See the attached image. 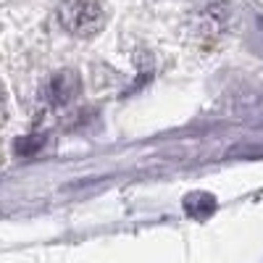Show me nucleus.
Returning a JSON list of instances; mask_svg holds the SVG:
<instances>
[{"label":"nucleus","mask_w":263,"mask_h":263,"mask_svg":"<svg viewBox=\"0 0 263 263\" xmlns=\"http://www.w3.org/2000/svg\"><path fill=\"white\" fill-rule=\"evenodd\" d=\"M232 18H234V8L229 6V0H203L192 16L197 32L208 40L224 34L232 24Z\"/></svg>","instance_id":"obj_2"},{"label":"nucleus","mask_w":263,"mask_h":263,"mask_svg":"<svg viewBox=\"0 0 263 263\" xmlns=\"http://www.w3.org/2000/svg\"><path fill=\"white\" fill-rule=\"evenodd\" d=\"M58 21L66 32L77 37H95L108 21L100 0H61L58 3Z\"/></svg>","instance_id":"obj_1"},{"label":"nucleus","mask_w":263,"mask_h":263,"mask_svg":"<svg viewBox=\"0 0 263 263\" xmlns=\"http://www.w3.org/2000/svg\"><path fill=\"white\" fill-rule=\"evenodd\" d=\"M184 205H187V211L192 213V216H208L211 211H213V197L211 195H205V192H195V195H190L187 200H184Z\"/></svg>","instance_id":"obj_5"},{"label":"nucleus","mask_w":263,"mask_h":263,"mask_svg":"<svg viewBox=\"0 0 263 263\" xmlns=\"http://www.w3.org/2000/svg\"><path fill=\"white\" fill-rule=\"evenodd\" d=\"M79 77L77 71L71 69H63V71H55L45 87V95L53 105H69L77 95H79Z\"/></svg>","instance_id":"obj_4"},{"label":"nucleus","mask_w":263,"mask_h":263,"mask_svg":"<svg viewBox=\"0 0 263 263\" xmlns=\"http://www.w3.org/2000/svg\"><path fill=\"white\" fill-rule=\"evenodd\" d=\"M239 24H242L245 48L255 55H263V6L248 3L239 13Z\"/></svg>","instance_id":"obj_3"}]
</instances>
